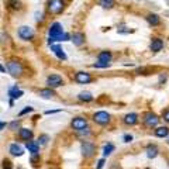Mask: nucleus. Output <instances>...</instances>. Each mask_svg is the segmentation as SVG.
<instances>
[{
  "label": "nucleus",
  "mask_w": 169,
  "mask_h": 169,
  "mask_svg": "<svg viewBox=\"0 0 169 169\" xmlns=\"http://www.w3.org/2000/svg\"><path fill=\"white\" fill-rule=\"evenodd\" d=\"M65 7L64 0H48V11L51 14H59Z\"/></svg>",
  "instance_id": "obj_3"
},
{
  "label": "nucleus",
  "mask_w": 169,
  "mask_h": 169,
  "mask_svg": "<svg viewBox=\"0 0 169 169\" xmlns=\"http://www.w3.org/2000/svg\"><path fill=\"white\" fill-rule=\"evenodd\" d=\"M92 66L93 68H109L110 64L109 62H96V64H93Z\"/></svg>",
  "instance_id": "obj_28"
},
{
  "label": "nucleus",
  "mask_w": 169,
  "mask_h": 169,
  "mask_svg": "<svg viewBox=\"0 0 169 169\" xmlns=\"http://www.w3.org/2000/svg\"><path fill=\"white\" fill-rule=\"evenodd\" d=\"M47 85H48V87H51V89H55V87H59L64 85V79H62V76H59V75H50L48 78H47Z\"/></svg>",
  "instance_id": "obj_8"
},
{
  "label": "nucleus",
  "mask_w": 169,
  "mask_h": 169,
  "mask_svg": "<svg viewBox=\"0 0 169 169\" xmlns=\"http://www.w3.org/2000/svg\"><path fill=\"white\" fill-rule=\"evenodd\" d=\"M48 140H50V137H48L47 134H42V135H40V138H38V144H41V145H47Z\"/></svg>",
  "instance_id": "obj_27"
},
{
  "label": "nucleus",
  "mask_w": 169,
  "mask_h": 169,
  "mask_svg": "<svg viewBox=\"0 0 169 169\" xmlns=\"http://www.w3.org/2000/svg\"><path fill=\"white\" fill-rule=\"evenodd\" d=\"M56 41H71V37L66 32H64L61 23L51 24L50 30H48V44L54 45V42Z\"/></svg>",
  "instance_id": "obj_1"
},
{
  "label": "nucleus",
  "mask_w": 169,
  "mask_h": 169,
  "mask_svg": "<svg viewBox=\"0 0 169 169\" xmlns=\"http://www.w3.org/2000/svg\"><path fill=\"white\" fill-rule=\"evenodd\" d=\"M93 121L99 125H106L110 123V114L107 111H97L93 114Z\"/></svg>",
  "instance_id": "obj_7"
},
{
  "label": "nucleus",
  "mask_w": 169,
  "mask_h": 169,
  "mask_svg": "<svg viewBox=\"0 0 169 169\" xmlns=\"http://www.w3.org/2000/svg\"><path fill=\"white\" fill-rule=\"evenodd\" d=\"M31 111H32V107L28 106V107H26L24 110H21V111L18 113V116H24V114H27V113H31Z\"/></svg>",
  "instance_id": "obj_30"
},
{
  "label": "nucleus",
  "mask_w": 169,
  "mask_h": 169,
  "mask_svg": "<svg viewBox=\"0 0 169 169\" xmlns=\"http://www.w3.org/2000/svg\"><path fill=\"white\" fill-rule=\"evenodd\" d=\"M158 152H159V149H158L156 145H149L146 148V156L148 158H155L158 155Z\"/></svg>",
  "instance_id": "obj_23"
},
{
  "label": "nucleus",
  "mask_w": 169,
  "mask_h": 169,
  "mask_svg": "<svg viewBox=\"0 0 169 169\" xmlns=\"http://www.w3.org/2000/svg\"><path fill=\"white\" fill-rule=\"evenodd\" d=\"M27 149L28 152H31L32 155H37L40 152V144L35 141H28L27 142Z\"/></svg>",
  "instance_id": "obj_19"
},
{
  "label": "nucleus",
  "mask_w": 169,
  "mask_h": 169,
  "mask_svg": "<svg viewBox=\"0 0 169 169\" xmlns=\"http://www.w3.org/2000/svg\"><path fill=\"white\" fill-rule=\"evenodd\" d=\"M113 151H114V145L111 142H107L104 145V148H103V156H109Z\"/></svg>",
  "instance_id": "obj_26"
},
{
  "label": "nucleus",
  "mask_w": 169,
  "mask_h": 169,
  "mask_svg": "<svg viewBox=\"0 0 169 169\" xmlns=\"http://www.w3.org/2000/svg\"><path fill=\"white\" fill-rule=\"evenodd\" d=\"M123 140H124V142H131L133 141V135H130V134H125L123 137Z\"/></svg>",
  "instance_id": "obj_32"
},
{
  "label": "nucleus",
  "mask_w": 169,
  "mask_h": 169,
  "mask_svg": "<svg viewBox=\"0 0 169 169\" xmlns=\"http://www.w3.org/2000/svg\"><path fill=\"white\" fill-rule=\"evenodd\" d=\"M71 41L73 42V45L80 47L85 44V34L83 32H73L71 35Z\"/></svg>",
  "instance_id": "obj_11"
},
{
  "label": "nucleus",
  "mask_w": 169,
  "mask_h": 169,
  "mask_svg": "<svg viewBox=\"0 0 169 169\" xmlns=\"http://www.w3.org/2000/svg\"><path fill=\"white\" fill-rule=\"evenodd\" d=\"M97 59H99V62H109L111 61V52L110 51H101L100 54H99V56H97Z\"/></svg>",
  "instance_id": "obj_21"
},
{
  "label": "nucleus",
  "mask_w": 169,
  "mask_h": 169,
  "mask_svg": "<svg viewBox=\"0 0 169 169\" xmlns=\"http://www.w3.org/2000/svg\"><path fill=\"white\" fill-rule=\"evenodd\" d=\"M18 135H20L21 140H24V141L28 142V141H31V138H32V131L30 130V128H20Z\"/></svg>",
  "instance_id": "obj_15"
},
{
  "label": "nucleus",
  "mask_w": 169,
  "mask_h": 169,
  "mask_svg": "<svg viewBox=\"0 0 169 169\" xmlns=\"http://www.w3.org/2000/svg\"><path fill=\"white\" fill-rule=\"evenodd\" d=\"M99 6L103 9H111L114 6V0H99Z\"/></svg>",
  "instance_id": "obj_25"
},
{
  "label": "nucleus",
  "mask_w": 169,
  "mask_h": 169,
  "mask_svg": "<svg viewBox=\"0 0 169 169\" xmlns=\"http://www.w3.org/2000/svg\"><path fill=\"white\" fill-rule=\"evenodd\" d=\"M3 168L5 169H11L13 166H11V164H10V161H5V162H3Z\"/></svg>",
  "instance_id": "obj_33"
},
{
  "label": "nucleus",
  "mask_w": 169,
  "mask_h": 169,
  "mask_svg": "<svg viewBox=\"0 0 169 169\" xmlns=\"http://www.w3.org/2000/svg\"><path fill=\"white\" fill-rule=\"evenodd\" d=\"M152 52H159L162 48H164V40H161V38H154L151 42V45H149Z\"/></svg>",
  "instance_id": "obj_13"
},
{
  "label": "nucleus",
  "mask_w": 169,
  "mask_h": 169,
  "mask_svg": "<svg viewBox=\"0 0 169 169\" xmlns=\"http://www.w3.org/2000/svg\"><path fill=\"white\" fill-rule=\"evenodd\" d=\"M123 123L125 124V125H134V124H137L138 123V114H135V113H128V114L124 116Z\"/></svg>",
  "instance_id": "obj_12"
},
{
  "label": "nucleus",
  "mask_w": 169,
  "mask_h": 169,
  "mask_svg": "<svg viewBox=\"0 0 169 169\" xmlns=\"http://www.w3.org/2000/svg\"><path fill=\"white\" fill-rule=\"evenodd\" d=\"M164 120L166 121V123H169V110H166L164 113Z\"/></svg>",
  "instance_id": "obj_34"
},
{
  "label": "nucleus",
  "mask_w": 169,
  "mask_h": 169,
  "mask_svg": "<svg viewBox=\"0 0 169 169\" xmlns=\"http://www.w3.org/2000/svg\"><path fill=\"white\" fill-rule=\"evenodd\" d=\"M145 18H146V21H148V24H149V26H152V27H156V26H159V23H161L159 16H158V14H155V13L148 14Z\"/></svg>",
  "instance_id": "obj_16"
},
{
  "label": "nucleus",
  "mask_w": 169,
  "mask_h": 169,
  "mask_svg": "<svg viewBox=\"0 0 169 169\" xmlns=\"http://www.w3.org/2000/svg\"><path fill=\"white\" fill-rule=\"evenodd\" d=\"M80 152H82L83 158H92L96 152V146H95V144H92L89 141H83L82 145H80Z\"/></svg>",
  "instance_id": "obj_4"
},
{
  "label": "nucleus",
  "mask_w": 169,
  "mask_h": 169,
  "mask_svg": "<svg viewBox=\"0 0 169 169\" xmlns=\"http://www.w3.org/2000/svg\"><path fill=\"white\" fill-rule=\"evenodd\" d=\"M9 96H10L11 100H14V99H20V97L23 96V90H20L18 86L16 85V86H13V87H10L9 89Z\"/></svg>",
  "instance_id": "obj_17"
},
{
  "label": "nucleus",
  "mask_w": 169,
  "mask_h": 169,
  "mask_svg": "<svg viewBox=\"0 0 169 169\" xmlns=\"http://www.w3.org/2000/svg\"><path fill=\"white\" fill-rule=\"evenodd\" d=\"M154 134H155L158 138H165L169 135V128L168 127H158L154 131Z\"/></svg>",
  "instance_id": "obj_22"
},
{
  "label": "nucleus",
  "mask_w": 169,
  "mask_h": 169,
  "mask_svg": "<svg viewBox=\"0 0 169 169\" xmlns=\"http://www.w3.org/2000/svg\"><path fill=\"white\" fill-rule=\"evenodd\" d=\"M9 5H10V7H11V9H20V3H18V2H16V0H11Z\"/></svg>",
  "instance_id": "obj_31"
},
{
  "label": "nucleus",
  "mask_w": 169,
  "mask_h": 169,
  "mask_svg": "<svg viewBox=\"0 0 169 169\" xmlns=\"http://www.w3.org/2000/svg\"><path fill=\"white\" fill-rule=\"evenodd\" d=\"M18 125H20V121H18V120H14V121L10 123V130H16V128H18Z\"/></svg>",
  "instance_id": "obj_29"
},
{
  "label": "nucleus",
  "mask_w": 169,
  "mask_h": 169,
  "mask_svg": "<svg viewBox=\"0 0 169 169\" xmlns=\"http://www.w3.org/2000/svg\"><path fill=\"white\" fill-rule=\"evenodd\" d=\"M71 125H72V128L75 131L79 133V131H82V130H85V128L87 127V120L85 119V117H75V119L72 120Z\"/></svg>",
  "instance_id": "obj_9"
},
{
  "label": "nucleus",
  "mask_w": 169,
  "mask_h": 169,
  "mask_svg": "<svg viewBox=\"0 0 169 169\" xmlns=\"http://www.w3.org/2000/svg\"><path fill=\"white\" fill-rule=\"evenodd\" d=\"M18 37L24 40V41H31L34 38V30L28 26H21L18 28Z\"/></svg>",
  "instance_id": "obj_6"
},
{
  "label": "nucleus",
  "mask_w": 169,
  "mask_h": 169,
  "mask_svg": "<svg viewBox=\"0 0 169 169\" xmlns=\"http://www.w3.org/2000/svg\"><path fill=\"white\" fill-rule=\"evenodd\" d=\"M7 69H9V73L11 76H14V78L21 76L24 71L21 62H18V61H10V62H7Z\"/></svg>",
  "instance_id": "obj_2"
},
{
  "label": "nucleus",
  "mask_w": 169,
  "mask_h": 169,
  "mask_svg": "<svg viewBox=\"0 0 169 169\" xmlns=\"http://www.w3.org/2000/svg\"><path fill=\"white\" fill-rule=\"evenodd\" d=\"M158 123H159V117H158L155 113L149 111V113H145V114H144V124H145L148 128L156 127Z\"/></svg>",
  "instance_id": "obj_5"
},
{
  "label": "nucleus",
  "mask_w": 169,
  "mask_h": 169,
  "mask_svg": "<svg viewBox=\"0 0 169 169\" xmlns=\"http://www.w3.org/2000/svg\"><path fill=\"white\" fill-rule=\"evenodd\" d=\"M103 165H104V159H100L99 162H97V168L96 169H101L103 168Z\"/></svg>",
  "instance_id": "obj_35"
},
{
  "label": "nucleus",
  "mask_w": 169,
  "mask_h": 169,
  "mask_svg": "<svg viewBox=\"0 0 169 169\" xmlns=\"http://www.w3.org/2000/svg\"><path fill=\"white\" fill-rule=\"evenodd\" d=\"M51 50L54 51V54L59 58V59H62V61H65L66 59V54L64 52V50L61 48L59 45H51Z\"/></svg>",
  "instance_id": "obj_20"
},
{
  "label": "nucleus",
  "mask_w": 169,
  "mask_h": 169,
  "mask_svg": "<svg viewBox=\"0 0 169 169\" xmlns=\"http://www.w3.org/2000/svg\"><path fill=\"white\" fill-rule=\"evenodd\" d=\"M38 96L42 97V99H52L55 96V92L48 87V89H41V90H38Z\"/></svg>",
  "instance_id": "obj_18"
},
{
  "label": "nucleus",
  "mask_w": 169,
  "mask_h": 169,
  "mask_svg": "<svg viewBox=\"0 0 169 169\" xmlns=\"http://www.w3.org/2000/svg\"><path fill=\"white\" fill-rule=\"evenodd\" d=\"M58 110H47L45 111V114H51V113H56Z\"/></svg>",
  "instance_id": "obj_36"
},
{
  "label": "nucleus",
  "mask_w": 169,
  "mask_h": 169,
  "mask_svg": "<svg viewBox=\"0 0 169 169\" xmlns=\"http://www.w3.org/2000/svg\"><path fill=\"white\" fill-rule=\"evenodd\" d=\"M75 80L78 83H82V85H86V83L92 82V76L89 72H76L75 73Z\"/></svg>",
  "instance_id": "obj_10"
},
{
  "label": "nucleus",
  "mask_w": 169,
  "mask_h": 169,
  "mask_svg": "<svg viewBox=\"0 0 169 169\" xmlns=\"http://www.w3.org/2000/svg\"><path fill=\"white\" fill-rule=\"evenodd\" d=\"M78 99L80 101H92L93 100V96H92V93H89V92H80L78 95Z\"/></svg>",
  "instance_id": "obj_24"
},
{
  "label": "nucleus",
  "mask_w": 169,
  "mask_h": 169,
  "mask_svg": "<svg viewBox=\"0 0 169 169\" xmlns=\"http://www.w3.org/2000/svg\"><path fill=\"white\" fill-rule=\"evenodd\" d=\"M9 152L13 156H21L24 154V149H23V146L18 145V144H11L9 146Z\"/></svg>",
  "instance_id": "obj_14"
}]
</instances>
